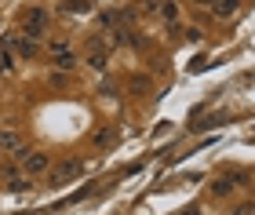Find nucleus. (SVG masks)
<instances>
[{
    "mask_svg": "<svg viewBox=\"0 0 255 215\" xmlns=\"http://www.w3.org/2000/svg\"><path fill=\"white\" fill-rule=\"evenodd\" d=\"M113 139H117V131H113V128H99L95 135H91V142H95L99 150H106V146H113Z\"/></svg>",
    "mask_w": 255,
    "mask_h": 215,
    "instance_id": "nucleus-10",
    "label": "nucleus"
},
{
    "mask_svg": "<svg viewBox=\"0 0 255 215\" xmlns=\"http://www.w3.org/2000/svg\"><path fill=\"white\" fill-rule=\"evenodd\" d=\"M4 183H7V190H26V186H29V175H15V172H4Z\"/></svg>",
    "mask_w": 255,
    "mask_h": 215,
    "instance_id": "nucleus-12",
    "label": "nucleus"
},
{
    "mask_svg": "<svg viewBox=\"0 0 255 215\" xmlns=\"http://www.w3.org/2000/svg\"><path fill=\"white\" fill-rule=\"evenodd\" d=\"M48 168H51L48 153H40V150H22V175H44Z\"/></svg>",
    "mask_w": 255,
    "mask_h": 215,
    "instance_id": "nucleus-5",
    "label": "nucleus"
},
{
    "mask_svg": "<svg viewBox=\"0 0 255 215\" xmlns=\"http://www.w3.org/2000/svg\"><path fill=\"white\" fill-rule=\"evenodd\" d=\"M230 190H234V183H230V179H223V175H219L215 183H212V194H215V197H226Z\"/></svg>",
    "mask_w": 255,
    "mask_h": 215,
    "instance_id": "nucleus-13",
    "label": "nucleus"
},
{
    "mask_svg": "<svg viewBox=\"0 0 255 215\" xmlns=\"http://www.w3.org/2000/svg\"><path fill=\"white\" fill-rule=\"evenodd\" d=\"M7 70H15V51L0 40V73H7Z\"/></svg>",
    "mask_w": 255,
    "mask_h": 215,
    "instance_id": "nucleus-11",
    "label": "nucleus"
},
{
    "mask_svg": "<svg viewBox=\"0 0 255 215\" xmlns=\"http://www.w3.org/2000/svg\"><path fill=\"white\" fill-rule=\"evenodd\" d=\"M48 55H51V62H55V66H59V70H62V73H66V70H77V55H73V51H69V44H66L62 37L48 44Z\"/></svg>",
    "mask_w": 255,
    "mask_h": 215,
    "instance_id": "nucleus-3",
    "label": "nucleus"
},
{
    "mask_svg": "<svg viewBox=\"0 0 255 215\" xmlns=\"http://www.w3.org/2000/svg\"><path fill=\"white\" fill-rule=\"evenodd\" d=\"M0 150H7V153L22 157V139H18V131H7V128H0Z\"/></svg>",
    "mask_w": 255,
    "mask_h": 215,
    "instance_id": "nucleus-8",
    "label": "nucleus"
},
{
    "mask_svg": "<svg viewBox=\"0 0 255 215\" xmlns=\"http://www.w3.org/2000/svg\"><path fill=\"white\" fill-rule=\"evenodd\" d=\"M55 7H59L62 15H88V11H91V0H59Z\"/></svg>",
    "mask_w": 255,
    "mask_h": 215,
    "instance_id": "nucleus-9",
    "label": "nucleus"
},
{
    "mask_svg": "<svg viewBox=\"0 0 255 215\" xmlns=\"http://www.w3.org/2000/svg\"><path fill=\"white\" fill-rule=\"evenodd\" d=\"M201 4L212 11V15H219V18H234L237 7H241V0H201Z\"/></svg>",
    "mask_w": 255,
    "mask_h": 215,
    "instance_id": "nucleus-7",
    "label": "nucleus"
},
{
    "mask_svg": "<svg viewBox=\"0 0 255 215\" xmlns=\"http://www.w3.org/2000/svg\"><path fill=\"white\" fill-rule=\"evenodd\" d=\"M179 215H201V208H197V205H186V208H182Z\"/></svg>",
    "mask_w": 255,
    "mask_h": 215,
    "instance_id": "nucleus-15",
    "label": "nucleus"
},
{
    "mask_svg": "<svg viewBox=\"0 0 255 215\" xmlns=\"http://www.w3.org/2000/svg\"><path fill=\"white\" fill-rule=\"evenodd\" d=\"M84 59H88V66H91L95 73H102V70L110 66V48L102 44V37H91V40H88V55H84Z\"/></svg>",
    "mask_w": 255,
    "mask_h": 215,
    "instance_id": "nucleus-4",
    "label": "nucleus"
},
{
    "mask_svg": "<svg viewBox=\"0 0 255 215\" xmlns=\"http://www.w3.org/2000/svg\"><path fill=\"white\" fill-rule=\"evenodd\" d=\"M77 175H80V161H59L55 168H48V186L62 190L69 183H77Z\"/></svg>",
    "mask_w": 255,
    "mask_h": 215,
    "instance_id": "nucleus-1",
    "label": "nucleus"
},
{
    "mask_svg": "<svg viewBox=\"0 0 255 215\" xmlns=\"http://www.w3.org/2000/svg\"><path fill=\"white\" fill-rule=\"evenodd\" d=\"M4 44H7V48L18 55V59H33V55H37V40H33V37H26V33H7V37H4Z\"/></svg>",
    "mask_w": 255,
    "mask_h": 215,
    "instance_id": "nucleus-6",
    "label": "nucleus"
},
{
    "mask_svg": "<svg viewBox=\"0 0 255 215\" xmlns=\"http://www.w3.org/2000/svg\"><path fill=\"white\" fill-rule=\"evenodd\" d=\"M22 33H26V37H44V33H48V7H29L26 15H22Z\"/></svg>",
    "mask_w": 255,
    "mask_h": 215,
    "instance_id": "nucleus-2",
    "label": "nucleus"
},
{
    "mask_svg": "<svg viewBox=\"0 0 255 215\" xmlns=\"http://www.w3.org/2000/svg\"><path fill=\"white\" fill-rule=\"evenodd\" d=\"M160 18H164V22H175V18H179V7L171 4V0H164V4H160Z\"/></svg>",
    "mask_w": 255,
    "mask_h": 215,
    "instance_id": "nucleus-14",
    "label": "nucleus"
}]
</instances>
